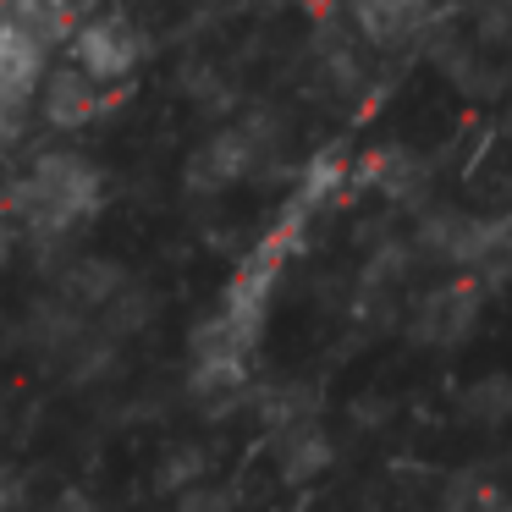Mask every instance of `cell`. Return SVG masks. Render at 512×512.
I'll use <instances>...</instances> for the list:
<instances>
[{"label":"cell","instance_id":"obj_7","mask_svg":"<svg viewBox=\"0 0 512 512\" xmlns=\"http://www.w3.org/2000/svg\"><path fill=\"white\" fill-rule=\"evenodd\" d=\"M0 12H12L34 39H45L50 50H67L78 23L89 17V0H0Z\"/></svg>","mask_w":512,"mask_h":512},{"label":"cell","instance_id":"obj_4","mask_svg":"<svg viewBox=\"0 0 512 512\" xmlns=\"http://www.w3.org/2000/svg\"><path fill=\"white\" fill-rule=\"evenodd\" d=\"M100 111H105V89H100V83L83 78L72 61H56L50 78H45V89H39L34 122L45 127V133L72 138V133H83L89 122H100Z\"/></svg>","mask_w":512,"mask_h":512},{"label":"cell","instance_id":"obj_2","mask_svg":"<svg viewBox=\"0 0 512 512\" xmlns=\"http://www.w3.org/2000/svg\"><path fill=\"white\" fill-rule=\"evenodd\" d=\"M50 67H56V50L28 34L12 12H0V144L23 138V127L34 122Z\"/></svg>","mask_w":512,"mask_h":512},{"label":"cell","instance_id":"obj_3","mask_svg":"<svg viewBox=\"0 0 512 512\" xmlns=\"http://www.w3.org/2000/svg\"><path fill=\"white\" fill-rule=\"evenodd\" d=\"M67 61L111 94V89H122V83H133L138 67L149 61V34L122 12H89L78 23V34H72V45H67Z\"/></svg>","mask_w":512,"mask_h":512},{"label":"cell","instance_id":"obj_6","mask_svg":"<svg viewBox=\"0 0 512 512\" xmlns=\"http://www.w3.org/2000/svg\"><path fill=\"white\" fill-rule=\"evenodd\" d=\"M347 17L369 45H402L424 28L430 0H347Z\"/></svg>","mask_w":512,"mask_h":512},{"label":"cell","instance_id":"obj_10","mask_svg":"<svg viewBox=\"0 0 512 512\" xmlns=\"http://www.w3.org/2000/svg\"><path fill=\"white\" fill-rule=\"evenodd\" d=\"M50 512H100V507H94L89 496H78V490H67V496H61V501H56V507H50Z\"/></svg>","mask_w":512,"mask_h":512},{"label":"cell","instance_id":"obj_12","mask_svg":"<svg viewBox=\"0 0 512 512\" xmlns=\"http://www.w3.org/2000/svg\"><path fill=\"white\" fill-rule=\"evenodd\" d=\"M0 419H6V386H0Z\"/></svg>","mask_w":512,"mask_h":512},{"label":"cell","instance_id":"obj_8","mask_svg":"<svg viewBox=\"0 0 512 512\" xmlns=\"http://www.w3.org/2000/svg\"><path fill=\"white\" fill-rule=\"evenodd\" d=\"M177 512H232V496L221 485H188L177 496Z\"/></svg>","mask_w":512,"mask_h":512},{"label":"cell","instance_id":"obj_9","mask_svg":"<svg viewBox=\"0 0 512 512\" xmlns=\"http://www.w3.org/2000/svg\"><path fill=\"white\" fill-rule=\"evenodd\" d=\"M17 507H23V479L0 463V512H17Z\"/></svg>","mask_w":512,"mask_h":512},{"label":"cell","instance_id":"obj_11","mask_svg":"<svg viewBox=\"0 0 512 512\" xmlns=\"http://www.w3.org/2000/svg\"><path fill=\"white\" fill-rule=\"evenodd\" d=\"M6 259H12V221L0 215V265H6Z\"/></svg>","mask_w":512,"mask_h":512},{"label":"cell","instance_id":"obj_1","mask_svg":"<svg viewBox=\"0 0 512 512\" xmlns=\"http://www.w3.org/2000/svg\"><path fill=\"white\" fill-rule=\"evenodd\" d=\"M6 221L23 226L34 237H72L78 226H89L105 210V171L78 149H39L0 199Z\"/></svg>","mask_w":512,"mask_h":512},{"label":"cell","instance_id":"obj_5","mask_svg":"<svg viewBox=\"0 0 512 512\" xmlns=\"http://www.w3.org/2000/svg\"><path fill=\"white\" fill-rule=\"evenodd\" d=\"M259 166V133L254 127H221L204 138V149L188 160V182L199 193H221L232 182H243Z\"/></svg>","mask_w":512,"mask_h":512}]
</instances>
